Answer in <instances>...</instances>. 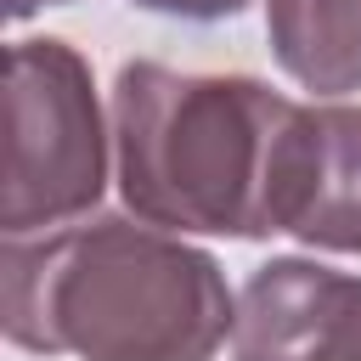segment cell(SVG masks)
I'll use <instances>...</instances> for the list:
<instances>
[{
  "instance_id": "cell-1",
  "label": "cell",
  "mask_w": 361,
  "mask_h": 361,
  "mask_svg": "<svg viewBox=\"0 0 361 361\" xmlns=\"http://www.w3.org/2000/svg\"><path fill=\"white\" fill-rule=\"evenodd\" d=\"M6 338L79 361H214L237 327L214 254L96 214L56 231H6Z\"/></svg>"
},
{
  "instance_id": "cell-3",
  "label": "cell",
  "mask_w": 361,
  "mask_h": 361,
  "mask_svg": "<svg viewBox=\"0 0 361 361\" xmlns=\"http://www.w3.org/2000/svg\"><path fill=\"white\" fill-rule=\"evenodd\" d=\"M107 135L85 56L68 39H17L6 51V175L0 226L51 231L96 209Z\"/></svg>"
},
{
  "instance_id": "cell-2",
  "label": "cell",
  "mask_w": 361,
  "mask_h": 361,
  "mask_svg": "<svg viewBox=\"0 0 361 361\" xmlns=\"http://www.w3.org/2000/svg\"><path fill=\"white\" fill-rule=\"evenodd\" d=\"M299 102L243 73L124 62L113 79L118 192L147 226L271 237Z\"/></svg>"
},
{
  "instance_id": "cell-4",
  "label": "cell",
  "mask_w": 361,
  "mask_h": 361,
  "mask_svg": "<svg viewBox=\"0 0 361 361\" xmlns=\"http://www.w3.org/2000/svg\"><path fill=\"white\" fill-rule=\"evenodd\" d=\"M237 361H361V276L271 259L248 276L231 327Z\"/></svg>"
},
{
  "instance_id": "cell-7",
  "label": "cell",
  "mask_w": 361,
  "mask_h": 361,
  "mask_svg": "<svg viewBox=\"0 0 361 361\" xmlns=\"http://www.w3.org/2000/svg\"><path fill=\"white\" fill-rule=\"evenodd\" d=\"M141 11H164V17H186V23H214V17H237L248 0H130Z\"/></svg>"
},
{
  "instance_id": "cell-8",
  "label": "cell",
  "mask_w": 361,
  "mask_h": 361,
  "mask_svg": "<svg viewBox=\"0 0 361 361\" xmlns=\"http://www.w3.org/2000/svg\"><path fill=\"white\" fill-rule=\"evenodd\" d=\"M45 6H68V0H6V17H11V23H23V17L45 11Z\"/></svg>"
},
{
  "instance_id": "cell-6",
  "label": "cell",
  "mask_w": 361,
  "mask_h": 361,
  "mask_svg": "<svg viewBox=\"0 0 361 361\" xmlns=\"http://www.w3.org/2000/svg\"><path fill=\"white\" fill-rule=\"evenodd\" d=\"M265 34L276 68L316 90H361V0H265Z\"/></svg>"
},
{
  "instance_id": "cell-5",
  "label": "cell",
  "mask_w": 361,
  "mask_h": 361,
  "mask_svg": "<svg viewBox=\"0 0 361 361\" xmlns=\"http://www.w3.org/2000/svg\"><path fill=\"white\" fill-rule=\"evenodd\" d=\"M276 226L310 248L361 254V107H299Z\"/></svg>"
}]
</instances>
